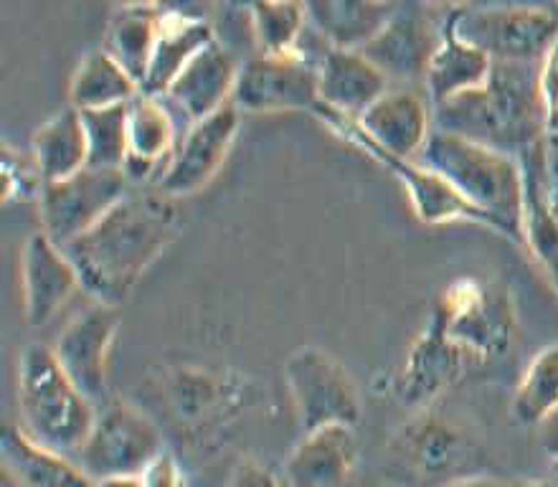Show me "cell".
Segmentation results:
<instances>
[{
	"instance_id": "11",
	"label": "cell",
	"mask_w": 558,
	"mask_h": 487,
	"mask_svg": "<svg viewBox=\"0 0 558 487\" xmlns=\"http://www.w3.org/2000/svg\"><path fill=\"white\" fill-rule=\"evenodd\" d=\"M242 112H315L320 99V72L317 61L305 51L262 53L242 61L234 99Z\"/></svg>"
},
{
	"instance_id": "23",
	"label": "cell",
	"mask_w": 558,
	"mask_h": 487,
	"mask_svg": "<svg viewBox=\"0 0 558 487\" xmlns=\"http://www.w3.org/2000/svg\"><path fill=\"white\" fill-rule=\"evenodd\" d=\"M214 41L216 34L206 19L175 11V8H166L150 69H147L143 82L145 95H166L170 82L183 72V66Z\"/></svg>"
},
{
	"instance_id": "16",
	"label": "cell",
	"mask_w": 558,
	"mask_h": 487,
	"mask_svg": "<svg viewBox=\"0 0 558 487\" xmlns=\"http://www.w3.org/2000/svg\"><path fill=\"white\" fill-rule=\"evenodd\" d=\"M239 72L242 61L216 38L183 66L160 97L191 122H198L234 99Z\"/></svg>"
},
{
	"instance_id": "21",
	"label": "cell",
	"mask_w": 558,
	"mask_h": 487,
	"mask_svg": "<svg viewBox=\"0 0 558 487\" xmlns=\"http://www.w3.org/2000/svg\"><path fill=\"white\" fill-rule=\"evenodd\" d=\"M178 137L175 114L166 99L158 95H140L130 102V156L125 162V173L133 181H145L166 170L170 156H173Z\"/></svg>"
},
{
	"instance_id": "14",
	"label": "cell",
	"mask_w": 558,
	"mask_h": 487,
	"mask_svg": "<svg viewBox=\"0 0 558 487\" xmlns=\"http://www.w3.org/2000/svg\"><path fill=\"white\" fill-rule=\"evenodd\" d=\"M120 320V307L92 303L66 322V328L59 332L57 345H51L72 381L92 401L105 397L107 363H110Z\"/></svg>"
},
{
	"instance_id": "22",
	"label": "cell",
	"mask_w": 558,
	"mask_h": 487,
	"mask_svg": "<svg viewBox=\"0 0 558 487\" xmlns=\"http://www.w3.org/2000/svg\"><path fill=\"white\" fill-rule=\"evenodd\" d=\"M0 458L5 473L21 487H99L74 458L38 445L19 427L3 431Z\"/></svg>"
},
{
	"instance_id": "25",
	"label": "cell",
	"mask_w": 558,
	"mask_h": 487,
	"mask_svg": "<svg viewBox=\"0 0 558 487\" xmlns=\"http://www.w3.org/2000/svg\"><path fill=\"white\" fill-rule=\"evenodd\" d=\"M525 173L523 204V244L529 246L541 272L558 295V211L548 204L544 168H541V143L521 156Z\"/></svg>"
},
{
	"instance_id": "30",
	"label": "cell",
	"mask_w": 558,
	"mask_h": 487,
	"mask_svg": "<svg viewBox=\"0 0 558 487\" xmlns=\"http://www.w3.org/2000/svg\"><path fill=\"white\" fill-rule=\"evenodd\" d=\"M558 412V345L533 355L513 397V416L525 427L546 422Z\"/></svg>"
},
{
	"instance_id": "32",
	"label": "cell",
	"mask_w": 558,
	"mask_h": 487,
	"mask_svg": "<svg viewBox=\"0 0 558 487\" xmlns=\"http://www.w3.org/2000/svg\"><path fill=\"white\" fill-rule=\"evenodd\" d=\"M250 23L257 51L287 53L300 49V38L310 26L307 3H252Z\"/></svg>"
},
{
	"instance_id": "39",
	"label": "cell",
	"mask_w": 558,
	"mask_h": 487,
	"mask_svg": "<svg viewBox=\"0 0 558 487\" xmlns=\"http://www.w3.org/2000/svg\"><path fill=\"white\" fill-rule=\"evenodd\" d=\"M508 487H558L554 480H541V477H529V480H515Z\"/></svg>"
},
{
	"instance_id": "15",
	"label": "cell",
	"mask_w": 558,
	"mask_h": 487,
	"mask_svg": "<svg viewBox=\"0 0 558 487\" xmlns=\"http://www.w3.org/2000/svg\"><path fill=\"white\" fill-rule=\"evenodd\" d=\"M355 120L378 148L397 158L416 160L434 130V107L422 92L401 84L386 89Z\"/></svg>"
},
{
	"instance_id": "4",
	"label": "cell",
	"mask_w": 558,
	"mask_h": 487,
	"mask_svg": "<svg viewBox=\"0 0 558 487\" xmlns=\"http://www.w3.org/2000/svg\"><path fill=\"white\" fill-rule=\"evenodd\" d=\"M23 431L38 445L74 458L97 422V409L72 381L51 345L31 343L19 361Z\"/></svg>"
},
{
	"instance_id": "3",
	"label": "cell",
	"mask_w": 558,
	"mask_h": 487,
	"mask_svg": "<svg viewBox=\"0 0 558 487\" xmlns=\"http://www.w3.org/2000/svg\"><path fill=\"white\" fill-rule=\"evenodd\" d=\"M416 160L437 170L472 206L490 216L502 236L523 242L525 173L521 158L434 127Z\"/></svg>"
},
{
	"instance_id": "26",
	"label": "cell",
	"mask_w": 558,
	"mask_h": 487,
	"mask_svg": "<svg viewBox=\"0 0 558 487\" xmlns=\"http://www.w3.org/2000/svg\"><path fill=\"white\" fill-rule=\"evenodd\" d=\"M397 5L378 0H317L307 3V21L328 46L361 51L386 26Z\"/></svg>"
},
{
	"instance_id": "36",
	"label": "cell",
	"mask_w": 558,
	"mask_h": 487,
	"mask_svg": "<svg viewBox=\"0 0 558 487\" xmlns=\"http://www.w3.org/2000/svg\"><path fill=\"white\" fill-rule=\"evenodd\" d=\"M227 487H277V483L267 470L254 465V462H244V465L231 475Z\"/></svg>"
},
{
	"instance_id": "17",
	"label": "cell",
	"mask_w": 558,
	"mask_h": 487,
	"mask_svg": "<svg viewBox=\"0 0 558 487\" xmlns=\"http://www.w3.org/2000/svg\"><path fill=\"white\" fill-rule=\"evenodd\" d=\"M21 265L23 311L26 320L38 328L61 311L76 288H82L80 275L66 252L44 229L26 239Z\"/></svg>"
},
{
	"instance_id": "1",
	"label": "cell",
	"mask_w": 558,
	"mask_h": 487,
	"mask_svg": "<svg viewBox=\"0 0 558 487\" xmlns=\"http://www.w3.org/2000/svg\"><path fill=\"white\" fill-rule=\"evenodd\" d=\"M181 231V208L158 188H130L95 227L61 249L72 259L80 284L95 303L120 307L133 295L145 269Z\"/></svg>"
},
{
	"instance_id": "5",
	"label": "cell",
	"mask_w": 558,
	"mask_h": 487,
	"mask_svg": "<svg viewBox=\"0 0 558 487\" xmlns=\"http://www.w3.org/2000/svg\"><path fill=\"white\" fill-rule=\"evenodd\" d=\"M449 21L495 64H541L558 44V5H449Z\"/></svg>"
},
{
	"instance_id": "27",
	"label": "cell",
	"mask_w": 558,
	"mask_h": 487,
	"mask_svg": "<svg viewBox=\"0 0 558 487\" xmlns=\"http://www.w3.org/2000/svg\"><path fill=\"white\" fill-rule=\"evenodd\" d=\"M31 158H34L38 175L44 183L61 181L80 173L89 166V143L84 133L82 112L66 105L53 118L44 122L31 141Z\"/></svg>"
},
{
	"instance_id": "33",
	"label": "cell",
	"mask_w": 558,
	"mask_h": 487,
	"mask_svg": "<svg viewBox=\"0 0 558 487\" xmlns=\"http://www.w3.org/2000/svg\"><path fill=\"white\" fill-rule=\"evenodd\" d=\"M0 173H3L5 200H13L15 196H26L31 191L44 188V178L38 175L34 158L21 156L19 150L11 148V145H5L3 150V166H0Z\"/></svg>"
},
{
	"instance_id": "38",
	"label": "cell",
	"mask_w": 558,
	"mask_h": 487,
	"mask_svg": "<svg viewBox=\"0 0 558 487\" xmlns=\"http://www.w3.org/2000/svg\"><path fill=\"white\" fill-rule=\"evenodd\" d=\"M99 487H145L143 477L140 475H122V477H110V480H102Z\"/></svg>"
},
{
	"instance_id": "37",
	"label": "cell",
	"mask_w": 558,
	"mask_h": 487,
	"mask_svg": "<svg viewBox=\"0 0 558 487\" xmlns=\"http://www.w3.org/2000/svg\"><path fill=\"white\" fill-rule=\"evenodd\" d=\"M445 487H508V483H502L493 475H464L449 480Z\"/></svg>"
},
{
	"instance_id": "6",
	"label": "cell",
	"mask_w": 558,
	"mask_h": 487,
	"mask_svg": "<svg viewBox=\"0 0 558 487\" xmlns=\"http://www.w3.org/2000/svg\"><path fill=\"white\" fill-rule=\"evenodd\" d=\"M432 325L472 366L500 358L513 340V307L506 292L477 280H460L439 297Z\"/></svg>"
},
{
	"instance_id": "19",
	"label": "cell",
	"mask_w": 558,
	"mask_h": 487,
	"mask_svg": "<svg viewBox=\"0 0 558 487\" xmlns=\"http://www.w3.org/2000/svg\"><path fill=\"white\" fill-rule=\"evenodd\" d=\"M317 72H320L323 105L348 118H361L386 89H391L389 76L366 53L355 49L328 46Z\"/></svg>"
},
{
	"instance_id": "10",
	"label": "cell",
	"mask_w": 558,
	"mask_h": 487,
	"mask_svg": "<svg viewBox=\"0 0 558 487\" xmlns=\"http://www.w3.org/2000/svg\"><path fill=\"white\" fill-rule=\"evenodd\" d=\"M130 188L133 183L125 170L97 166L82 168L80 173L61 181L44 183L38 191L44 231L59 246H66L110 214Z\"/></svg>"
},
{
	"instance_id": "8",
	"label": "cell",
	"mask_w": 558,
	"mask_h": 487,
	"mask_svg": "<svg viewBox=\"0 0 558 487\" xmlns=\"http://www.w3.org/2000/svg\"><path fill=\"white\" fill-rule=\"evenodd\" d=\"M315 114L325 122V125L338 130L345 141L355 143L359 148L366 150L371 158L384 162V166L389 168L401 183H404L409 200H412L414 214L424 223H447L454 219H464V221H475V223H483V227L500 231L498 223H495L490 216H487L485 211H480L477 206H472L452 183L445 181V178L437 173V170L426 168L424 162H418V160L397 158V156H391V153H386L384 148H378V145L371 141L366 133H363L359 120L355 118H348V114H340L325 105L317 107Z\"/></svg>"
},
{
	"instance_id": "29",
	"label": "cell",
	"mask_w": 558,
	"mask_h": 487,
	"mask_svg": "<svg viewBox=\"0 0 558 487\" xmlns=\"http://www.w3.org/2000/svg\"><path fill=\"white\" fill-rule=\"evenodd\" d=\"M140 84L105 46H95L84 53L69 87V105L76 110H99V107L133 102Z\"/></svg>"
},
{
	"instance_id": "13",
	"label": "cell",
	"mask_w": 558,
	"mask_h": 487,
	"mask_svg": "<svg viewBox=\"0 0 558 487\" xmlns=\"http://www.w3.org/2000/svg\"><path fill=\"white\" fill-rule=\"evenodd\" d=\"M239 125H242V110L234 102L223 105L204 120L191 122L155 188L170 198H181L211 183L236 141Z\"/></svg>"
},
{
	"instance_id": "28",
	"label": "cell",
	"mask_w": 558,
	"mask_h": 487,
	"mask_svg": "<svg viewBox=\"0 0 558 487\" xmlns=\"http://www.w3.org/2000/svg\"><path fill=\"white\" fill-rule=\"evenodd\" d=\"M166 8L153 3H128L114 8L105 34V49L135 76L140 89L150 69Z\"/></svg>"
},
{
	"instance_id": "34",
	"label": "cell",
	"mask_w": 558,
	"mask_h": 487,
	"mask_svg": "<svg viewBox=\"0 0 558 487\" xmlns=\"http://www.w3.org/2000/svg\"><path fill=\"white\" fill-rule=\"evenodd\" d=\"M546 120L541 133V168H544V185L548 204L558 211V99L544 102Z\"/></svg>"
},
{
	"instance_id": "20",
	"label": "cell",
	"mask_w": 558,
	"mask_h": 487,
	"mask_svg": "<svg viewBox=\"0 0 558 487\" xmlns=\"http://www.w3.org/2000/svg\"><path fill=\"white\" fill-rule=\"evenodd\" d=\"M359 442L353 427H323L305 431L287 458V480L292 487H345L351 480Z\"/></svg>"
},
{
	"instance_id": "9",
	"label": "cell",
	"mask_w": 558,
	"mask_h": 487,
	"mask_svg": "<svg viewBox=\"0 0 558 487\" xmlns=\"http://www.w3.org/2000/svg\"><path fill=\"white\" fill-rule=\"evenodd\" d=\"M162 452L166 450L160 431L150 416L128 401H112L97 412L95 427L74 460L84 467V473L102 483L110 477L143 475L145 467Z\"/></svg>"
},
{
	"instance_id": "35",
	"label": "cell",
	"mask_w": 558,
	"mask_h": 487,
	"mask_svg": "<svg viewBox=\"0 0 558 487\" xmlns=\"http://www.w3.org/2000/svg\"><path fill=\"white\" fill-rule=\"evenodd\" d=\"M140 477H143L145 487H185L181 467H178V462L170 452H162L160 458H155Z\"/></svg>"
},
{
	"instance_id": "24",
	"label": "cell",
	"mask_w": 558,
	"mask_h": 487,
	"mask_svg": "<svg viewBox=\"0 0 558 487\" xmlns=\"http://www.w3.org/2000/svg\"><path fill=\"white\" fill-rule=\"evenodd\" d=\"M490 72L493 59L457 36L447 11L445 34H441V41L424 76V87L432 99V107L447 102L452 97H460L470 89L483 87Z\"/></svg>"
},
{
	"instance_id": "40",
	"label": "cell",
	"mask_w": 558,
	"mask_h": 487,
	"mask_svg": "<svg viewBox=\"0 0 558 487\" xmlns=\"http://www.w3.org/2000/svg\"><path fill=\"white\" fill-rule=\"evenodd\" d=\"M551 470H554V475L558 477V445L551 450Z\"/></svg>"
},
{
	"instance_id": "7",
	"label": "cell",
	"mask_w": 558,
	"mask_h": 487,
	"mask_svg": "<svg viewBox=\"0 0 558 487\" xmlns=\"http://www.w3.org/2000/svg\"><path fill=\"white\" fill-rule=\"evenodd\" d=\"M284 381L300 427H353L361 419V391L336 355L302 345L284 361Z\"/></svg>"
},
{
	"instance_id": "31",
	"label": "cell",
	"mask_w": 558,
	"mask_h": 487,
	"mask_svg": "<svg viewBox=\"0 0 558 487\" xmlns=\"http://www.w3.org/2000/svg\"><path fill=\"white\" fill-rule=\"evenodd\" d=\"M89 166L125 168L130 156V102L82 112Z\"/></svg>"
},
{
	"instance_id": "12",
	"label": "cell",
	"mask_w": 558,
	"mask_h": 487,
	"mask_svg": "<svg viewBox=\"0 0 558 487\" xmlns=\"http://www.w3.org/2000/svg\"><path fill=\"white\" fill-rule=\"evenodd\" d=\"M447 11L449 8L399 3L386 26L361 51L389 80H424L445 34Z\"/></svg>"
},
{
	"instance_id": "2",
	"label": "cell",
	"mask_w": 558,
	"mask_h": 487,
	"mask_svg": "<svg viewBox=\"0 0 558 487\" xmlns=\"http://www.w3.org/2000/svg\"><path fill=\"white\" fill-rule=\"evenodd\" d=\"M541 64H495L483 87L434 105V127L521 158L544 133Z\"/></svg>"
},
{
	"instance_id": "18",
	"label": "cell",
	"mask_w": 558,
	"mask_h": 487,
	"mask_svg": "<svg viewBox=\"0 0 558 487\" xmlns=\"http://www.w3.org/2000/svg\"><path fill=\"white\" fill-rule=\"evenodd\" d=\"M391 452L409 473L422 480H434L460 465L468 452V439L445 416L422 409L393 437Z\"/></svg>"
}]
</instances>
